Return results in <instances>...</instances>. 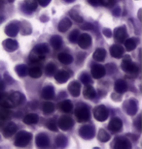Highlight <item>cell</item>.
I'll return each instance as SVG.
<instances>
[{"mask_svg":"<svg viewBox=\"0 0 142 149\" xmlns=\"http://www.w3.org/2000/svg\"><path fill=\"white\" fill-rule=\"evenodd\" d=\"M23 100H25V98H23L22 94L18 93V92H13L9 96H3L1 98L0 105L5 109H11L19 106L20 104H22Z\"/></svg>","mask_w":142,"mask_h":149,"instance_id":"cell-1","label":"cell"},{"mask_svg":"<svg viewBox=\"0 0 142 149\" xmlns=\"http://www.w3.org/2000/svg\"><path fill=\"white\" fill-rule=\"evenodd\" d=\"M121 68L123 69L124 72H126L131 77H136L138 74V72H139L138 67L134 63V62H131V57H129V55H126V57H125V59L123 60Z\"/></svg>","mask_w":142,"mask_h":149,"instance_id":"cell-2","label":"cell"},{"mask_svg":"<svg viewBox=\"0 0 142 149\" xmlns=\"http://www.w3.org/2000/svg\"><path fill=\"white\" fill-rule=\"evenodd\" d=\"M31 139H32L31 134L28 132H25V131H22V132L18 134L16 141H15V145L19 147H23L29 143Z\"/></svg>","mask_w":142,"mask_h":149,"instance_id":"cell-3","label":"cell"},{"mask_svg":"<svg viewBox=\"0 0 142 149\" xmlns=\"http://www.w3.org/2000/svg\"><path fill=\"white\" fill-rule=\"evenodd\" d=\"M75 116H76L77 120L79 122H86L90 119V114L89 111V109L86 106L81 105L78 106L75 109Z\"/></svg>","mask_w":142,"mask_h":149,"instance_id":"cell-4","label":"cell"},{"mask_svg":"<svg viewBox=\"0 0 142 149\" xmlns=\"http://www.w3.org/2000/svg\"><path fill=\"white\" fill-rule=\"evenodd\" d=\"M108 115H109V112L105 106H97L93 109V116L97 121H105L108 118Z\"/></svg>","mask_w":142,"mask_h":149,"instance_id":"cell-5","label":"cell"},{"mask_svg":"<svg viewBox=\"0 0 142 149\" xmlns=\"http://www.w3.org/2000/svg\"><path fill=\"white\" fill-rule=\"evenodd\" d=\"M74 125V121L72 120L71 117L69 116H61L59 118V122H57V126H59L62 131H67L70 128L73 127Z\"/></svg>","mask_w":142,"mask_h":149,"instance_id":"cell-6","label":"cell"},{"mask_svg":"<svg viewBox=\"0 0 142 149\" xmlns=\"http://www.w3.org/2000/svg\"><path fill=\"white\" fill-rule=\"evenodd\" d=\"M92 76L96 79H99L103 77L106 74V68H104L101 65H95L92 67Z\"/></svg>","mask_w":142,"mask_h":149,"instance_id":"cell-7","label":"cell"},{"mask_svg":"<svg viewBox=\"0 0 142 149\" xmlns=\"http://www.w3.org/2000/svg\"><path fill=\"white\" fill-rule=\"evenodd\" d=\"M78 45L81 49H88L92 45V37L89 34H82L78 38Z\"/></svg>","mask_w":142,"mask_h":149,"instance_id":"cell-8","label":"cell"},{"mask_svg":"<svg viewBox=\"0 0 142 149\" xmlns=\"http://www.w3.org/2000/svg\"><path fill=\"white\" fill-rule=\"evenodd\" d=\"M79 135L82 136L83 139H90L95 136V130L90 126H84L79 130Z\"/></svg>","mask_w":142,"mask_h":149,"instance_id":"cell-9","label":"cell"},{"mask_svg":"<svg viewBox=\"0 0 142 149\" xmlns=\"http://www.w3.org/2000/svg\"><path fill=\"white\" fill-rule=\"evenodd\" d=\"M123 128V122L120 118H113L112 120L110 121L109 126H108V129H109L111 132L113 133H117L120 132Z\"/></svg>","mask_w":142,"mask_h":149,"instance_id":"cell-10","label":"cell"},{"mask_svg":"<svg viewBox=\"0 0 142 149\" xmlns=\"http://www.w3.org/2000/svg\"><path fill=\"white\" fill-rule=\"evenodd\" d=\"M126 36H128V34H126V30L125 27H118L115 29L114 31V37H115V40L117 42H119V43H123L124 41L126 39Z\"/></svg>","mask_w":142,"mask_h":149,"instance_id":"cell-11","label":"cell"},{"mask_svg":"<svg viewBox=\"0 0 142 149\" xmlns=\"http://www.w3.org/2000/svg\"><path fill=\"white\" fill-rule=\"evenodd\" d=\"M113 146L117 149H129L131 148V144L125 138H118L115 139V144Z\"/></svg>","mask_w":142,"mask_h":149,"instance_id":"cell-12","label":"cell"},{"mask_svg":"<svg viewBox=\"0 0 142 149\" xmlns=\"http://www.w3.org/2000/svg\"><path fill=\"white\" fill-rule=\"evenodd\" d=\"M126 104H125V109H126V112H128L129 114H134L136 112V109H137V105H136V101L134 100V99H131L129 100L128 102H126Z\"/></svg>","mask_w":142,"mask_h":149,"instance_id":"cell-13","label":"cell"},{"mask_svg":"<svg viewBox=\"0 0 142 149\" xmlns=\"http://www.w3.org/2000/svg\"><path fill=\"white\" fill-rule=\"evenodd\" d=\"M124 52H125V50H124L123 47L120 46V45H113L110 47L111 55L115 58H121L124 55Z\"/></svg>","mask_w":142,"mask_h":149,"instance_id":"cell-14","label":"cell"},{"mask_svg":"<svg viewBox=\"0 0 142 149\" xmlns=\"http://www.w3.org/2000/svg\"><path fill=\"white\" fill-rule=\"evenodd\" d=\"M68 91L73 97H78L81 92V85L78 81L71 82L68 86Z\"/></svg>","mask_w":142,"mask_h":149,"instance_id":"cell-15","label":"cell"},{"mask_svg":"<svg viewBox=\"0 0 142 149\" xmlns=\"http://www.w3.org/2000/svg\"><path fill=\"white\" fill-rule=\"evenodd\" d=\"M70 77V74H69L67 71H64V70H60L59 71L57 74H56V81L57 83H64L67 81V79H69Z\"/></svg>","mask_w":142,"mask_h":149,"instance_id":"cell-16","label":"cell"},{"mask_svg":"<svg viewBox=\"0 0 142 149\" xmlns=\"http://www.w3.org/2000/svg\"><path fill=\"white\" fill-rule=\"evenodd\" d=\"M50 143L48 136L44 134H39L36 136V145L38 147H47Z\"/></svg>","mask_w":142,"mask_h":149,"instance_id":"cell-17","label":"cell"},{"mask_svg":"<svg viewBox=\"0 0 142 149\" xmlns=\"http://www.w3.org/2000/svg\"><path fill=\"white\" fill-rule=\"evenodd\" d=\"M17 132V126L15 123H9L7 126L4 128V130H3V136H5V138H10L14 135V134H16Z\"/></svg>","mask_w":142,"mask_h":149,"instance_id":"cell-18","label":"cell"},{"mask_svg":"<svg viewBox=\"0 0 142 149\" xmlns=\"http://www.w3.org/2000/svg\"><path fill=\"white\" fill-rule=\"evenodd\" d=\"M41 95L42 98L45 100H52L55 97V91H54V88L52 86H47L42 90Z\"/></svg>","mask_w":142,"mask_h":149,"instance_id":"cell-19","label":"cell"},{"mask_svg":"<svg viewBox=\"0 0 142 149\" xmlns=\"http://www.w3.org/2000/svg\"><path fill=\"white\" fill-rule=\"evenodd\" d=\"M39 120V116L35 113H29V114L25 115L23 117V123L28 124V125H32L36 124Z\"/></svg>","mask_w":142,"mask_h":149,"instance_id":"cell-20","label":"cell"},{"mask_svg":"<svg viewBox=\"0 0 142 149\" xmlns=\"http://www.w3.org/2000/svg\"><path fill=\"white\" fill-rule=\"evenodd\" d=\"M59 108L62 112L68 113V112H70L72 111L73 106H72V103L69 100H65V101H62V102L59 103Z\"/></svg>","mask_w":142,"mask_h":149,"instance_id":"cell-21","label":"cell"},{"mask_svg":"<svg viewBox=\"0 0 142 149\" xmlns=\"http://www.w3.org/2000/svg\"><path fill=\"white\" fill-rule=\"evenodd\" d=\"M57 59H59V61L61 62L62 64H66V65L72 63V61H73L72 56L70 54H68V53H66V52L59 53V54L57 55Z\"/></svg>","mask_w":142,"mask_h":149,"instance_id":"cell-22","label":"cell"},{"mask_svg":"<svg viewBox=\"0 0 142 149\" xmlns=\"http://www.w3.org/2000/svg\"><path fill=\"white\" fill-rule=\"evenodd\" d=\"M125 47L126 49L129 50V52H131L134 50L135 47H136L137 44H138V39H134V38H131L128 39V40H125Z\"/></svg>","mask_w":142,"mask_h":149,"instance_id":"cell-23","label":"cell"},{"mask_svg":"<svg viewBox=\"0 0 142 149\" xmlns=\"http://www.w3.org/2000/svg\"><path fill=\"white\" fill-rule=\"evenodd\" d=\"M83 93H84V97H85L86 99H89V100H92V99H93V98L96 96L95 90L90 85H88L87 87L84 89Z\"/></svg>","mask_w":142,"mask_h":149,"instance_id":"cell-24","label":"cell"},{"mask_svg":"<svg viewBox=\"0 0 142 149\" xmlns=\"http://www.w3.org/2000/svg\"><path fill=\"white\" fill-rule=\"evenodd\" d=\"M105 56H106V52L103 49H97L93 53V59L98 62L103 61L105 59Z\"/></svg>","mask_w":142,"mask_h":149,"instance_id":"cell-25","label":"cell"},{"mask_svg":"<svg viewBox=\"0 0 142 149\" xmlns=\"http://www.w3.org/2000/svg\"><path fill=\"white\" fill-rule=\"evenodd\" d=\"M126 89H128V86H126V83L124 80L119 79L115 83V90L118 93H124V92L126 91Z\"/></svg>","mask_w":142,"mask_h":149,"instance_id":"cell-26","label":"cell"},{"mask_svg":"<svg viewBox=\"0 0 142 149\" xmlns=\"http://www.w3.org/2000/svg\"><path fill=\"white\" fill-rule=\"evenodd\" d=\"M70 26H71L70 20H69L68 19H63L61 22L59 23L57 28H59V30L60 32H65V31H67L69 28H70Z\"/></svg>","mask_w":142,"mask_h":149,"instance_id":"cell-27","label":"cell"},{"mask_svg":"<svg viewBox=\"0 0 142 149\" xmlns=\"http://www.w3.org/2000/svg\"><path fill=\"white\" fill-rule=\"evenodd\" d=\"M50 43H51V45H52V47H54V49H59L62 46V39L59 36H54V37L51 38Z\"/></svg>","mask_w":142,"mask_h":149,"instance_id":"cell-28","label":"cell"},{"mask_svg":"<svg viewBox=\"0 0 142 149\" xmlns=\"http://www.w3.org/2000/svg\"><path fill=\"white\" fill-rule=\"evenodd\" d=\"M28 74L29 76L33 77V79H38V77H41L42 74V70L40 67L38 66H35V67H32L30 68V70L28 71Z\"/></svg>","mask_w":142,"mask_h":149,"instance_id":"cell-29","label":"cell"},{"mask_svg":"<svg viewBox=\"0 0 142 149\" xmlns=\"http://www.w3.org/2000/svg\"><path fill=\"white\" fill-rule=\"evenodd\" d=\"M42 109H43V112L45 113V114H51V113H53L54 111H55V105H54L53 103H45L43 105V108H42Z\"/></svg>","mask_w":142,"mask_h":149,"instance_id":"cell-30","label":"cell"},{"mask_svg":"<svg viewBox=\"0 0 142 149\" xmlns=\"http://www.w3.org/2000/svg\"><path fill=\"white\" fill-rule=\"evenodd\" d=\"M97 139H98V141H100L101 142H106V141H109L110 136L108 135L107 132L105 130L100 129V130H99V132H98Z\"/></svg>","mask_w":142,"mask_h":149,"instance_id":"cell-31","label":"cell"},{"mask_svg":"<svg viewBox=\"0 0 142 149\" xmlns=\"http://www.w3.org/2000/svg\"><path fill=\"white\" fill-rule=\"evenodd\" d=\"M4 47L7 50L13 52V50L17 49V43L14 40H6V42L4 43Z\"/></svg>","mask_w":142,"mask_h":149,"instance_id":"cell-32","label":"cell"},{"mask_svg":"<svg viewBox=\"0 0 142 149\" xmlns=\"http://www.w3.org/2000/svg\"><path fill=\"white\" fill-rule=\"evenodd\" d=\"M56 144L57 145V146H59V147L65 146V145L67 144V139H66L64 136L59 135V136L56 139Z\"/></svg>","mask_w":142,"mask_h":149,"instance_id":"cell-33","label":"cell"},{"mask_svg":"<svg viewBox=\"0 0 142 149\" xmlns=\"http://www.w3.org/2000/svg\"><path fill=\"white\" fill-rule=\"evenodd\" d=\"M69 16H70V17H72V19L75 20L76 22H83L82 17H81L80 15L78 14L75 10H72V11L69 12Z\"/></svg>","mask_w":142,"mask_h":149,"instance_id":"cell-34","label":"cell"},{"mask_svg":"<svg viewBox=\"0 0 142 149\" xmlns=\"http://www.w3.org/2000/svg\"><path fill=\"white\" fill-rule=\"evenodd\" d=\"M56 73V66L54 63H49L46 67V74L49 77H52Z\"/></svg>","mask_w":142,"mask_h":149,"instance_id":"cell-35","label":"cell"},{"mask_svg":"<svg viewBox=\"0 0 142 149\" xmlns=\"http://www.w3.org/2000/svg\"><path fill=\"white\" fill-rule=\"evenodd\" d=\"M6 32H7L8 35H11V36H15L18 33V26H13V24H9L8 27L6 28Z\"/></svg>","mask_w":142,"mask_h":149,"instance_id":"cell-36","label":"cell"},{"mask_svg":"<svg viewBox=\"0 0 142 149\" xmlns=\"http://www.w3.org/2000/svg\"><path fill=\"white\" fill-rule=\"evenodd\" d=\"M80 34H79V31L78 30H73L71 32V34L69 35V41L71 42V43H76L78 38H79Z\"/></svg>","mask_w":142,"mask_h":149,"instance_id":"cell-37","label":"cell"},{"mask_svg":"<svg viewBox=\"0 0 142 149\" xmlns=\"http://www.w3.org/2000/svg\"><path fill=\"white\" fill-rule=\"evenodd\" d=\"M80 79H81V81L84 83V84H90V83L93 82L88 74H83L82 76L80 77Z\"/></svg>","mask_w":142,"mask_h":149,"instance_id":"cell-38","label":"cell"},{"mask_svg":"<svg viewBox=\"0 0 142 149\" xmlns=\"http://www.w3.org/2000/svg\"><path fill=\"white\" fill-rule=\"evenodd\" d=\"M47 128H48L49 130L53 131V132H57V126L56 121L50 120V121L47 123Z\"/></svg>","mask_w":142,"mask_h":149,"instance_id":"cell-39","label":"cell"},{"mask_svg":"<svg viewBox=\"0 0 142 149\" xmlns=\"http://www.w3.org/2000/svg\"><path fill=\"white\" fill-rule=\"evenodd\" d=\"M25 4H26V7H28V10H30V11H34V9L36 8V1L35 0H28Z\"/></svg>","mask_w":142,"mask_h":149,"instance_id":"cell-40","label":"cell"},{"mask_svg":"<svg viewBox=\"0 0 142 149\" xmlns=\"http://www.w3.org/2000/svg\"><path fill=\"white\" fill-rule=\"evenodd\" d=\"M9 117V111H0V123L4 122L6 119Z\"/></svg>","mask_w":142,"mask_h":149,"instance_id":"cell-41","label":"cell"},{"mask_svg":"<svg viewBox=\"0 0 142 149\" xmlns=\"http://www.w3.org/2000/svg\"><path fill=\"white\" fill-rule=\"evenodd\" d=\"M17 71H18V74H20V76H25V74H26V68L25 66H19L17 67Z\"/></svg>","mask_w":142,"mask_h":149,"instance_id":"cell-42","label":"cell"},{"mask_svg":"<svg viewBox=\"0 0 142 149\" xmlns=\"http://www.w3.org/2000/svg\"><path fill=\"white\" fill-rule=\"evenodd\" d=\"M81 28L84 29V30H87V29L92 30V29H93V25L92 24V23H84V24L81 26Z\"/></svg>","mask_w":142,"mask_h":149,"instance_id":"cell-43","label":"cell"},{"mask_svg":"<svg viewBox=\"0 0 142 149\" xmlns=\"http://www.w3.org/2000/svg\"><path fill=\"white\" fill-rule=\"evenodd\" d=\"M89 3L93 6H97L99 4H102V0H89Z\"/></svg>","mask_w":142,"mask_h":149,"instance_id":"cell-44","label":"cell"},{"mask_svg":"<svg viewBox=\"0 0 142 149\" xmlns=\"http://www.w3.org/2000/svg\"><path fill=\"white\" fill-rule=\"evenodd\" d=\"M38 2L40 3L42 6H47L50 3V0H38Z\"/></svg>","mask_w":142,"mask_h":149,"instance_id":"cell-45","label":"cell"},{"mask_svg":"<svg viewBox=\"0 0 142 149\" xmlns=\"http://www.w3.org/2000/svg\"><path fill=\"white\" fill-rule=\"evenodd\" d=\"M140 121H141V119H140V117H138V119H137V121L135 122V125H137L136 126V128L138 129V131H141V123H140Z\"/></svg>","mask_w":142,"mask_h":149,"instance_id":"cell-46","label":"cell"},{"mask_svg":"<svg viewBox=\"0 0 142 149\" xmlns=\"http://www.w3.org/2000/svg\"><path fill=\"white\" fill-rule=\"evenodd\" d=\"M66 1H68V2H69V1H72V0H66Z\"/></svg>","mask_w":142,"mask_h":149,"instance_id":"cell-47","label":"cell"}]
</instances>
